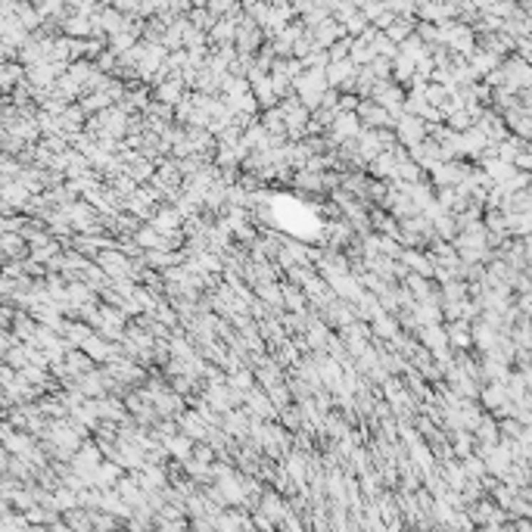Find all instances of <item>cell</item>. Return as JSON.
Returning a JSON list of instances; mask_svg holds the SVG:
<instances>
[{
  "label": "cell",
  "mask_w": 532,
  "mask_h": 532,
  "mask_svg": "<svg viewBox=\"0 0 532 532\" xmlns=\"http://www.w3.org/2000/svg\"><path fill=\"white\" fill-rule=\"evenodd\" d=\"M408 262H411V265H414V268H417V271L430 274V262H426V259H420V255H414V252H411V255H408Z\"/></svg>",
  "instance_id": "ba28073f"
},
{
  "label": "cell",
  "mask_w": 532,
  "mask_h": 532,
  "mask_svg": "<svg viewBox=\"0 0 532 532\" xmlns=\"http://www.w3.org/2000/svg\"><path fill=\"white\" fill-rule=\"evenodd\" d=\"M362 118H364V122H371V125H383V122H389V116L383 113L380 103H364V106H362Z\"/></svg>",
  "instance_id": "6da1fadb"
},
{
  "label": "cell",
  "mask_w": 532,
  "mask_h": 532,
  "mask_svg": "<svg viewBox=\"0 0 532 532\" xmlns=\"http://www.w3.org/2000/svg\"><path fill=\"white\" fill-rule=\"evenodd\" d=\"M352 131H355V118L339 116V122H337V137H352Z\"/></svg>",
  "instance_id": "5b68a950"
},
{
  "label": "cell",
  "mask_w": 532,
  "mask_h": 532,
  "mask_svg": "<svg viewBox=\"0 0 532 532\" xmlns=\"http://www.w3.org/2000/svg\"><path fill=\"white\" fill-rule=\"evenodd\" d=\"M159 97L162 100H178V97H181V81L175 78V81H168L165 88H159Z\"/></svg>",
  "instance_id": "277c9868"
},
{
  "label": "cell",
  "mask_w": 532,
  "mask_h": 532,
  "mask_svg": "<svg viewBox=\"0 0 532 532\" xmlns=\"http://www.w3.org/2000/svg\"><path fill=\"white\" fill-rule=\"evenodd\" d=\"M411 68H414V66H411V59H408V56H401L399 63H396V75H399V78H408Z\"/></svg>",
  "instance_id": "52a82bcc"
},
{
  "label": "cell",
  "mask_w": 532,
  "mask_h": 532,
  "mask_svg": "<svg viewBox=\"0 0 532 532\" xmlns=\"http://www.w3.org/2000/svg\"><path fill=\"white\" fill-rule=\"evenodd\" d=\"M240 47H255V44H259V29H255V25H246V29H240Z\"/></svg>",
  "instance_id": "7a4b0ae2"
},
{
  "label": "cell",
  "mask_w": 532,
  "mask_h": 532,
  "mask_svg": "<svg viewBox=\"0 0 532 532\" xmlns=\"http://www.w3.org/2000/svg\"><path fill=\"white\" fill-rule=\"evenodd\" d=\"M234 38V25L230 22H218L215 25V41H230Z\"/></svg>",
  "instance_id": "8992f818"
},
{
  "label": "cell",
  "mask_w": 532,
  "mask_h": 532,
  "mask_svg": "<svg viewBox=\"0 0 532 532\" xmlns=\"http://www.w3.org/2000/svg\"><path fill=\"white\" fill-rule=\"evenodd\" d=\"M488 467L498 470V474H504V470H508V451H504V449H492V454H488Z\"/></svg>",
  "instance_id": "3957f363"
}]
</instances>
